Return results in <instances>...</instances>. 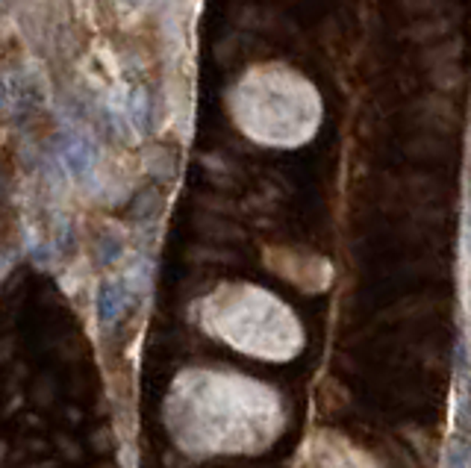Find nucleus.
I'll list each match as a JSON object with an SVG mask.
<instances>
[{"label": "nucleus", "instance_id": "20e7f679", "mask_svg": "<svg viewBox=\"0 0 471 468\" xmlns=\"http://www.w3.org/2000/svg\"><path fill=\"white\" fill-rule=\"evenodd\" d=\"M101 260L104 263H113L115 260V256L121 254V242L118 239H101Z\"/></svg>", "mask_w": 471, "mask_h": 468}, {"label": "nucleus", "instance_id": "f257e3e1", "mask_svg": "<svg viewBox=\"0 0 471 468\" xmlns=\"http://www.w3.org/2000/svg\"><path fill=\"white\" fill-rule=\"evenodd\" d=\"M54 156L56 165L62 168V174L68 180L80 183H92L97 174V165H101V151H97V142L92 139V133L85 127H62L56 142H54Z\"/></svg>", "mask_w": 471, "mask_h": 468}, {"label": "nucleus", "instance_id": "f03ea898", "mask_svg": "<svg viewBox=\"0 0 471 468\" xmlns=\"http://www.w3.org/2000/svg\"><path fill=\"white\" fill-rule=\"evenodd\" d=\"M127 306V286L121 280H104L97 289V318L101 324H113Z\"/></svg>", "mask_w": 471, "mask_h": 468}, {"label": "nucleus", "instance_id": "423d86ee", "mask_svg": "<svg viewBox=\"0 0 471 468\" xmlns=\"http://www.w3.org/2000/svg\"><path fill=\"white\" fill-rule=\"evenodd\" d=\"M4 6H9V0H0V9H4Z\"/></svg>", "mask_w": 471, "mask_h": 468}, {"label": "nucleus", "instance_id": "39448f33", "mask_svg": "<svg viewBox=\"0 0 471 468\" xmlns=\"http://www.w3.org/2000/svg\"><path fill=\"white\" fill-rule=\"evenodd\" d=\"M9 109V80L0 77V113Z\"/></svg>", "mask_w": 471, "mask_h": 468}, {"label": "nucleus", "instance_id": "7ed1b4c3", "mask_svg": "<svg viewBox=\"0 0 471 468\" xmlns=\"http://www.w3.org/2000/svg\"><path fill=\"white\" fill-rule=\"evenodd\" d=\"M127 118L133 124V133L142 135L151 130V121H154V101H151V92L145 85H130L127 89Z\"/></svg>", "mask_w": 471, "mask_h": 468}]
</instances>
